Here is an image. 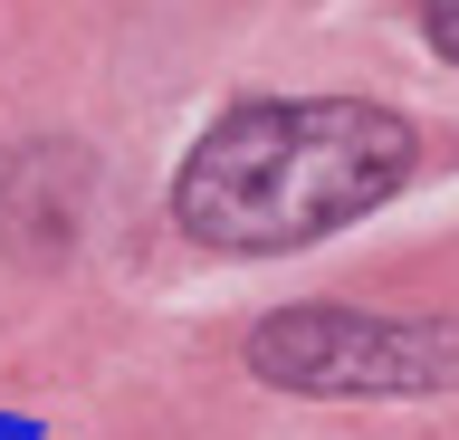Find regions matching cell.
I'll list each match as a JSON object with an SVG mask.
<instances>
[{
	"label": "cell",
	"mask_w": 459,
	"mask_h": 440,
	"mask_svg": "<svg viewBox=\"0 0 459 440\" xmlns=\"http://www.w3.org/2000/svg\"><path fill=\"white\" fill-rule=\"evenodd\" d=\"M402 173H411L402 116L364 96H278L201 134V153L172 182V211L211 249H297L393 202Z\"/></svg>",
	"instance_id": "1"
},
{
	"label": "cell",
	"mask_w": 459,
	"mask_h": 440,
	"mask_svg": "<svg viewBox=\"0 0 459 440\" xmlns=\"http://www.w3.org/2000/svg\"><path fill=\"white\" fill-rule=\"evenodd\" d=\"M249 364L287 393H440L459 383L450 325H393V316H344V306H297L249 335Z\"/></svg>",
	"instance_id": "2"
},
{
	"label": "cell",
	"mask_w": 459,
	"mask_h": 440,
	"mask_svg": "<svg viewBox=\"0 0 459 440\" xmlns=\"http://www.w3.org/2000/svg\"><path fill=\"white\" fill-rule=\"evenodd\" d=\"M421 30H430V48L459 67V0H421Z\"/></svg>",
	"instance_id": "3"
}]
</instances>
